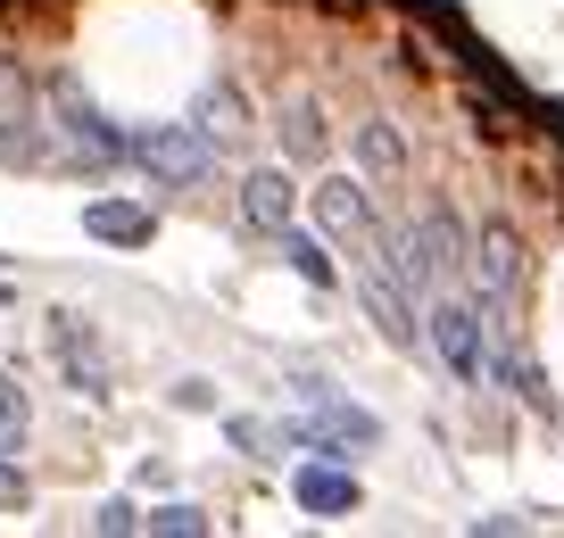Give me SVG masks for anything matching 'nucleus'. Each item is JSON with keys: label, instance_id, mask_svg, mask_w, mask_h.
I'll return each instance as SVG.
<instances>
[{"label": "nucleus", "instance_id": "nucleus-17", "mask_svg": "<svg viewBox=\"0 0 564 538\" xmlns=\"http://www.w3.org/2000/svg\"><path fill=\"white\" fill-rule=\"evenodd\" d=\"M274 241H282V257H291V274H300V282H316V290H333V282H340V265H333V249H324V232H291V224H282Z\"/></svg>", "mask_w": 564, "mask_h": 538}, {"label": "nucleus", "instance_id": "nucleus-20", "mask_svg": "<svg viewBox=\"0 0 564 538\" xmlns=\"http://www.w3.org/2000/svg\"><path fill=\"white\" fill-rule=\"evenodd\" d=\"M225 439H232L241 455H282V448H274V422H249V415H232V422H225Z\"/></svg>", "mask_w": 564, "mask_h": 538}, {"label": "nucleus", "instance_id": "nucleus-7", "mask_svg": "<svg viewBox=\"0 0 564 538\" xmlns=\"http://www.w3.org/2000/svg\"><path fill=\"white\" fill-rule=\"evenodd\" d=\"M415 241H423V265H432V282H474V232H465L457 208H423L415 216Z\"/></svg>", "mask_w": 564, "mask_h": 538}, {"label": "nucleus", "instance_id": "nucleus-3", "mask_svg": "<svg viewBox=\"0 0 564 538\" xmlns=\"http://www.w3.org/2000/svg\"><path fill=\"white\" fill-rule=\"evenodd\" d=\"M0 166H58V133H51V91L0 51Z\"/></svg>", "mask_w": 564, "mask_h": 538}, {"label": "nucleus", "instance_id": "nucleus-9", "mask_svg": "<svg viewBox=\"0 0 564 538\" xmlns=\"http://www.w3.org/2000/svg\"><path fill=\"white\" fill-rule=\"evenodd\" d=\"M490 382H498V389H514V398H523L531 415H556V398H547L540 365L523 356V340L507 331V315H498V307H490Z\"/></svg>", "mask_w": 564, "mask_h": 538}, {"label": "nucleus", "instance_id": "nucleus-16", "mask_svg": "<svg viewBox=\"0 0 564 538\" xmlns=\"http://www.w3.org/2000/svg\"><path fill=\"white\" fill-rule=\"evenodd\" d=\"M192 124L216 141V150H232V141L249 133V100L232 84H208V91H199V108H192Z\"/></svg>", "mask_w": 564, "mask_h": 538}, {"label": "nucleus", "instance_id": "nucleus-21", "mask_svg": "<svg viewBox=\"0 0 564 538\" xmlns=\"http://www.w3.org/2000/svg\"><path fill=\"white\" fill-rule=\"evenodd\" d=\"M91 530H108V538H133V530H141V505H133V497H108L100 514H91Z\"/></svg>", "mask_w": 564, "mask_h": 538}, {"label": "nucleus", "instance_id": "nucleus-12", "mask_svg": "<svg viewBox=\"0 0 564 538\" xmlns=\"http://www.w3.org/2000/svg\"><path fill=\"white\" fill-rule=\"evenodd\" d=\"M291 208H300V183L282 166H249L241 174V216H249V232H282L291 224Z\"/></svg>", "mask_w": 564, "mask_h": 538}, {"label": "nucleus", "instance_id": "nucleus-15", "mask_svg": "<svg viewBox=\"0 0 564 538\" xmlns=\"http://www.w3.org/2000/svg\"><path fill=\"white\" fill-rule=\"evenodd\" d=\"M357 174H373V183H399V174H406V133L390 117L357 124Z\"/></svg>", "mask_w": 564, "mask_h": 538}, {"label": "nucleus", "instance_id": "nucleus-5", "mask_svg": "<svg viewBox=\"0 0 564 538\" xmlns=\"http://www.w3.org/2000/svg\"><path fill=\"white\" fill-rule=\"evenodd\" d=\"M51 356H58V373H67L75 398H108V389H117L108 348H100V331H91L84 315H51Z\"/></svg>", "mask_w": 564, "mask_h": 538}, {"label": "nucleus", "instance_id": "nucleus-8", "mask_svg": "<svg viewBox=\"0 0 564 538\" xmlns=\"http://www.w3.org/2000/svg\"><path fill=\"white\" fill-rule=\"evenodd\" d=\"M316 232H324V241H373L366 174H324V183H316Z\"/></svg>", "mask_w": 564, "mask_h": 538}, {"label": "nucleus", "instance_id": "nucleus-10", "mask_svg": "<svg viewBox=\"0 0 564 538\" xmlns=\"http://www.w3.org/2000/svg\"><path fill=\"white\" fill-rule=\"evenodd\" d=\"M291 497H300L316 521H340V514H357V472L333 464V455H307V464L291 472Z\"/></svg>", "mask_w": 564, "mask_h": 538}, {"label": "nucleus", "instance_id": "nucleus-18", "mask_svg": "<svg viewBox=\"0 0 564 538\" xmlns=\"http://www.w3.org/2000/svg\"><path fill=\"white\" fill-rule=\"evenodd\" d=\"M25 431H34V406H25V389L0 373V455H18V448H25Z\"/></svg>", "mask_w": 564, "mask_h": 538}, {"label": "nucleus", "instance_id": "nucleus-11", "mask_svg": "<svg viewBox=\"0 0 564 538\" xmlns=\"http://www.w3.org/2000/svg\"><path fill=\"white\" fill-rule=\"evenodd\" d=\"M514 282H523V241H514L507 224L474 232V290L490 298V307H507V298H514Z\"/></svg>", "mask_w": 564, "mask_h": 538}, {"label": "nucleus", "instance_id": "nucleus-22", "mask_svg": "<svg viewBox=\"0 0 564 538\" xmlns=\"http://www.w3.org/2000/svg\"><path fill=\"white\" fill-rule=\"evenodd\" d=\"M9 505H25V472H18V455H0V514Z\"/></svg>", "mask_w": 564, "mask_h": 538}, {"label": "nucleus", "instance_id": "nucleus-1", "mask_svg": "<svg viewBox=\"0 0 564 538\" xmlns=\"http://www.w3.org/2000/svg\"><path fill=\"white\" fill-rule=\"evenodd\" d=\"M423 340L448 365V382H490V298L481 290H432L423 298Z\"/></svg>", "mask_w": 564, "mask_h": 538}, {"label": "nucleus", "instance_id": "nucleus-6", "mask_svg": "<svg viewBox=\"0 0 564 538\" xmlns=\"http://www.w3.org/2000/svg\"><path fill=\"white\" fill-rule=\"evenodd\" d=\"M357 290H366V315L382 323V340H390V348H415V340H423V298L406 290V282L390 274L382 257L366 265V282H357Z\"/></svg>", "mask_w": 564, "mask_h": 538}, {"label": "nucleus", "instance_id": "nucleus-19", "mask_svg": "<svg viewBox=\"0 0 564 538\" xmlns=\"http://www.w3.org/2000/svg\"><path fill=\"white\" fill-rule=\"evenodd\" d=\"M141 530H159V538H199L208 530V514H199V505H150V514H141Z\"/></svg>", "mask_w": 564, "mask_h": 538}, {"label": "nucleus", "instance_id": "nucleus-2", "mask_svg": "<svg viewBox=\"0 0 564 538\" xmlns=\"http://www.w3.org/2000/svg\"><path fill=\"white\" fill-rule=\"evenodd\" d=\"M42 91H51V133H58V166L108 174V166H124V157H133V133H117V124H108L100 108L84 100V84H75V75H58V84H42Z\"/></svg>", "mask_w": 564, "mask_h": 538}, {"label": "nucleus", "instance_id": "nucleus-13", "mask_svg": "<svg viewBox=\"0 0 564 538\" xmlns=\"http://www.w3.org/2000/svg\"><path fill=\"white\" fill-rule=\"evenodd\" d=\"M84 232H91V241H108V249H141L150 232H159V216L141 208V199H91Z\"/></svg>", "mask_w": 564, "mask_h": 538}, {"label": "nucleus", "instance_id": "nucleus-4", "mask_svg": "<svg viewBox=\"0 0 564 538\" xmlns=\"http://www.w3.org/2000/svg\"><path fill=\"white\" fill-rule=\"evenodd\" d=\"M216 141L199 133V124H150V133H133V166L150 174V183H166V191H199L216 174Z\"/></svg>", "mask_w": 564, "mask_h": 538}, {"label": "nucleus", "instance_id": "nucleus-14", "mask_svg": "<svg viewBox=\"0 0 564 538\" xmlns=\"http://www.w3.org/2000/svg\"><path fill=\"white\" fill-rule=\"evenodd\" d=\"M333 150V124H324V108L307 100H282V157H291V166H316V157Z\"/></svg>", "mask_w": 564, "mask_h": 538}]
</instances>
